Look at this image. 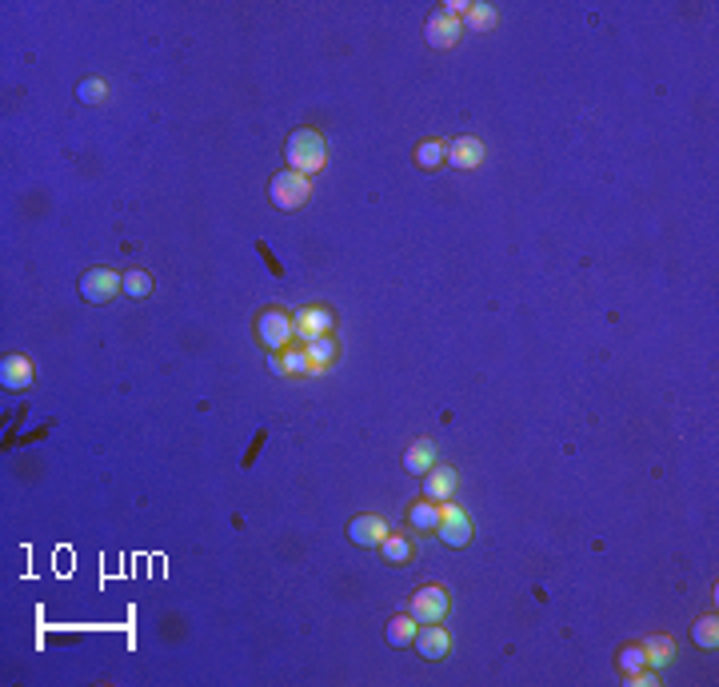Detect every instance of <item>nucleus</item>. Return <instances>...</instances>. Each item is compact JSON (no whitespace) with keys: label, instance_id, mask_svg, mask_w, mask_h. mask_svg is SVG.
<instances>
[{"label":"nucleus","instance_id":"nucleus-10","mask_svg":"<svg viewBox=\"0 0 719 687\" xmlns=\"http://www.w3.org/2000/svg\"><path fill=\"white\" fill-rule=\"evenodd\" d=\"M388 536H392V527L384 524L380 516H356L352 524H348V540L360 547H380Z\"/></svg>","mask_w":719,"mask_h":687},{"label":"nucleus","instance_id":"nucleus-19","mask_svg":"<svg viewBox=\"0 0 719 687\" xmlns=\"http://www.w3.org/2000/svg\"><path fill=\"white\" fill-rule=\"evenodd\" d=\"M496 8L484 5V0H468V13H464V29H476V32H492L496 29Z\"/></svg>","mask_w":719,"mask_h":687},{"label":"nucleus","instance_id":"nucleus-12","mask_svg":"<svg viewBox=\"0 0 719 687\" xmlns=\"http://www.w3.org/2000/svg\"><path fill=\"white\" fill-rule=\"evenodd\" d=\"M432 468H436V440L420 435V440H412V448L404 452V472H408V476H428Z\"/></svg>","mask_w":719,"mask_h":687},{"label":"nucleus","instance_id":"nucleus-1","mask_svg":"<svg viewBox=\"0 0 719 687\" xmlns=\"http://www.w3.org/2000/svg\"><path fill=\"white\" fill-rule=\"evenodd\" d=\"M284 156H288V169L300 176H316L328 164V144L320 133L312 128H296V133L284 141Z\"/></svg>","mask_w":719,"mask_h":687},{"label":"nucleus","instance_id":"nucleus-18","mask_svg":"<svg viewBox=\"0 0 719 687\" xmlns=\"http://www.w3.org/2000/svg\"><path fill=\"white\" fill-rule=\"evenodd\" d=\"M408 527L412 532H436L440 527V504L436 499H428V496L416 499V504L408 508Z\"/></svg>","mask_w":719,"mask_h":687},{"label":"nucleus","instance_id":"nucleus-6","mask_svg":"<svg viewBox=\"0 0 719 687\" xmlns=\"http://www.w3.org/2000/svg\"><path fill=\"white\" fill-rule=\"evenodd\" d=\"M256 332H260L264 348H272V352L288 348V344L296 340V324H292V316L288 312H276V308H268L260 320H256Z\"/></svg>","mask_w":719,"mask_h":687},{"label":"nucleus","instance_id":"nucleus-16","mask_svg":"<svg viewBox=\"0 0 719 687\" xmlns=\"http://www.w3.org/2000/svg\"><path fill=\"white\" fill-rule=\"evenodd\" d=\"M304 352H308V364H312V372H328L332 364L340 360V344L332 340V336H320V340H304Z\"/></svg>","mask_w":719,"mask_h":687},{"label":"nucleus","instance_id":"nucleus-13","mask_svg":"<svg viewBox=\"0 0 719 687\" xmlns=\"http://www.w3.org/2000/svg\"><path fill=\"white\" fill-rule=\"evenodd\" d=\"M448 647H451V636H448L444 627H440V624H420V631H416V652L423 659H444Z\"/></svg>","mask_w":719,"mask_h":687},{"label":"nucleus","instance_id":"nucleus-24","mask_svg":"<svg viewBox=\"0 0 719 687\" xmlns=\"http://www.w3.org/2000/svg\"><path fill=\"white\" fill-rule=\"evenodd\" d=\"M615 664L623 667V675H632V672H640V667H648V655H643V647H640V644H628V647H620Z\"/></svg>","mask_w":719,"mask_h":687},{"label":"nucleus","instance_id":"nucleus-4","mask_svg":"<svg viewBox=\"0 0 719 687\" xmlns=\"http://www.w3.org/2000/svg\"><path fill=\"white\" fill-rule=\"evenodd\" d=\"M408 616L416 619V624H440V619L448 616V591L440 588V583L420 588L416 596H412V603H408Z\"/></svg>","mask_w":719,"mask_h":687},{"label":"nucleus","instance_id":"nucleus-9","mask_svg":"<svg viewBox=\"0 0 719 687\" xmlns=\"http://www.w3.org/2000/svg\"><path fill=\"white\" fill-rule=\"evenodd\" d=\"M292 324H296V336L300 340H320V336H332V328H336V316H332V308L312 304V308H300Z\"/></svg>","mask_w":719,"mask_h":687},{"label":"nucleus","instance_id":"nucleus-14","mask_svg":"<svg viewBox=\"0 0 719 687\" xmlns=\"http://www.w3.org/2000/svg\"><path fill=\"white\" fill-rule=\"evenodd\" d=\"M272 368L280 376H296V380L316 376V372H312V364H308V352H304V344H300V348H296V344L280 348V352H276V360H272Z\"/></svg>","mask_w":719,"mask_h":687},{"label":"nucleus","instance_id":"nucleus-26","mask_svg":"<svg viewBox=\"0 0 719 687\" xmlns=\"http://www.w3.org/2000/svg\"><path fill=\"white\" fill-rule=\"evenodd\" d=\"M124 292H128V296H136V300H141V296H149V292H152V276H149V272H141V268L124 272Z\"/></svg>","mask_w":719,"mask_h":687},{"label":"nucleus","instance_id":"nucleus-7","mask_svg":"<svg viewBox=\"0 0 719 687\" xmlns=\"http://www.w3.org/2000/svg\"><path fill=\"white\" fill-rule=\"evenodd\" d=\"M460 36H464V21L451 13H436L423 21V41H428L432 49H456Z\"/></svg>","mask_w":719,"mask_h":687},{"label":"nucleus","instance_id":"nucleus-5","mask_svg":"<svg viewBox=\"0 0 719 687\" xmlns=\"http://www.w3.org/2000/svg\"><path fill=\"white\" fill-rule=\"evenodd\" d=\"M120 288H124V276L113 272V268H88V272L80 276V296H85L88 304H108Z\"/></svg>","mask_w":719,"mask_h":687},{"label":"nucleus","instance_id":"nucleus-15","mask_svg":"<svg viewBox=\"0 0 719 687\" xmlns=\"http://www.w3.org/2000/svg\"><path fill=\"white\" fill-rule=\"evenodd\" d=\"M0 384H5L8 392H24V388L32 384V364L24 356H5L0 360Z\"/></svg>","mask_w":719,"mask_h":687},{"label":"nucleus","instance_id":"nucleus-2","mask_svg":"<svg viewBox=\"0 0 719 687\" xmlns=\"http://www.w3.org/2000/svg\"><path fill=\"white\" fill-rule=\"evenodd\" d=\"M268 197H272V204L280 212H296V208H304L308 204V197H312V184H308V176H300V172H276L272 180H268Z\"/></svg>","mask_w":719,"mask_h":687},{"label":"nucleus","instance_id":"nucleus-17","mask_svg":"<svg viewBox=\"0 0 719 687\" xmlns=\"http://www.w3.org/2000/svg\"><path fill=\"white\" fill-rule=\"evenodd\" d=\"M640 647H643V655H648V667H656V672H663V667L676 659V644H671V636H663V631L648 636Z\"/></svg>","mask_w":719,"mask_h":687},{"label":"nucleus","instance_id":"nucleus-22","mask_svg":"<svg viewBox=\"0 0 719 687\" xmlns=\"http://www.w3.org/2000/svg\"><path fill=\"white\" fill-rule=\"evenodd\" d=\"M691 639H696V647H704V652H715V647H719V619H715V616L696 619V627H691Z\"/></svg>","mask_w":719,"mask_h":687},{"label":"nucleus","instance_id":"nucleus-25","mask_svg":"<svg viewBox=\"0 0 719 687\" xmlns=\"http://www.w3.org/2000/svg\"><path fill=\"white\" fill-rule=\"evenodd\" d=\"M77 96L85 100V105H100V100L108 96V80H100V77H88V80H80Z\"/></svg>","mask_w":719,"mask_h":687},{"label":"nucleus","instance_id":"nucleus-11","mask_svg":"<svg viewBox=\"0 0 719 687\" xmlns=\"http://www.w3.org/2000/svg\"><path fill=\"white\" fill-rule=\"evenodd\" d=\"M456 488H460V476L456 468H432L428 476H423V496L436 499V504H448V499H456Z\"/></svg>","mask_w":719,"mask_h":687},{"label":"nucleus","instance_id":"nucleus-3","mask_svg":"<svg viewBox=\"0 0 719 687\" xmlns=\"http://www.w3.org/2000/svg\"><path fill=\"white\" fill-rule=\"evenodd\" d=\"M436 536L444 540L448 547H468L472 544V519H468V512L460 504H440V527Z\"/></svg>","mask_w":719,"mask_h":687},{"label":"nucleus","instance_id":"nucleus-8","mask_svg":"<svg viewBox=\"0 0 719 687\" xmlns=\"http://www.w3.org/2000/svg\"><path fill=\"white\" fill-rule=\"evenodd\" d=\"M487 160V144L476 141V136H456V141L448 144V164L460 172H472L479 164Z\"/></svg>","mask_w":719,"mask_h":687},{"label":"nucleus","instance_id":"nucleus-21","mask_svg":"<svg viewBox=\"0 0 719 687\" xmlns=\"http://www.w3.org/2000/svg\"><path fill=\"white\" fill-rule=\"evenodd\" d=\"M444 160H448V144H444V141H420V144H416V164H420L423 172L440 169Z\"/></svg>","mask_w":719,"mask_h":687},{"label":"nucleus","instance_id":"nucleus-20","mask_svg":"<svg viewBox=\"0 0 719 687\" xmlns=\"http://www.w3.org/2000/svg\"><path fill=\"white\" fill-rule=\"evenodd\" d=\"M416 631H420V624L412 616H396V619H388V644L392 647H408V644H416Z\"/></svg>","mask_w":719,"mask_h":687},{"label":"nucleus","instance_id":"nucleus-27","mask_svg":"<svg viewBox=\"0 0 719 687\" xmlns=\"http://www.w3.org/2000/svg\"><path fill=\"white\" fill-rule=\"evenodd\" d=\"M660 683V672L656 667H640V672L628 675V687H656Z\"/></svg>","mask_w":719,"mask_h":687},{"label":"nucleus","instance_id":"nucleus-23","mask_svg":"<svg viewBox=\"0 0 719 687\" xmlns=\"http://www.w3.org/2000/svg\"><path fill=\"white\" fill-rule=\"evenodd\" d=\"M380 552H384V560H388V563H408V560H412V544H408V536H396V532L380 544Z\"/></svg>","mask_w":719,"mask_h":687}]
</instances>
